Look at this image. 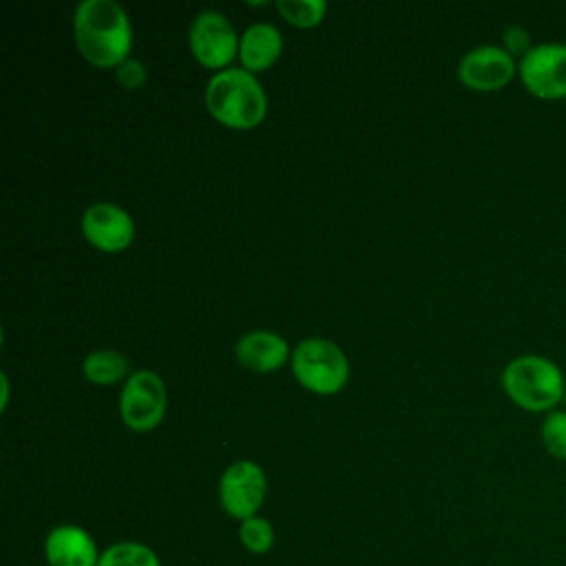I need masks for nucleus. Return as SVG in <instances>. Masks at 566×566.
Instances as JSON below:
<instances>
[{"label":"nucleus","mask_w":566,"mask_h":566,"mask_svg":"<svg viewBox=\"0 0 566 566\" xmlns=\"http://www.w3.org/2000/svg\"><path fill=\"white\" fill-rule=\"evenodd\" d=\"M292 374L312 394L329 396L349 380V360L345 352L327 338H305L292 352Z\"/></svg>","instance_id":"20e7f679"},{"label":"nucleus","mask_w":566,"mask_h":566,"mask_svg":"<svg viewBox=\"0 0 566 566\" xmlns=\"http://www.w3.org/2000/svg\"><path fill=\"white\" fill-rule=\"evenodd\" d=\"M500 382L509 400L531 413L557 409L566 391L562 367L542 354H520L511 358L502 369Z\"/></svg>","instance_id":"7ed1b4c3"},{"label":"nucleus","mask_w":566,"mask_h":566,"mask_svg":"<svg viewBox=\"0 0 566 566\" xmlns=\"http://www.w3.org/2000/svg\"><path fill=\"white\" fill-rule=\"evenodd\" d=\"M115 77L124 88H139L146 82V66L139 60L128 57L115 69Z\"/></svg>","instance_id":"aec40b11"},{"label":"nucleus","mask_w":566,"mask_h":566,"mask_svg":"<svg viewBox=\"0 0 566 566\" xmlns=\"http://www.w3.org/2000/svg\"><path fill=\"white\" fill-rule=\"evenodd\" d=\"M2 378V409L7 407V398H9V380H7V374L0 376Z\"/></svg>","instance_id":"412c9836"},{"label":"nucleus","mask_w":566,"mask_h":566,"mask_svg":"<svg viewBox=\"0 0 566 566\" xmlns=\"http://www.w3.org/2000/svg\"><path fill=\"white\" fill-rule=\"evenodd\" d=\"M166 385L153 369H137L124 380L119 394V416L133 431L155 429L166 413Z\"/></svg>","instance_id":"39448f33"},{"label":"nucleus","mask_w":566,"mask_h":566,"mask_svg":"<svg viewBox=\"0 0 566 566\" xmlns=\"http://www.w3.org/2000/svg\"><path fill=\"white\" fill-rule=\"evenodd\" d=\"M502 42H504V49L513 55V57H524L533 44H531V35L528 31L522 27V24H509L504 31H502Z\"/></svg>","instance_id":"6ab92c4d"},{"label":"nucleus","mask_w":566,"mask_h":566,"mask_svg":"<svg viewBox=\"0 0 566 566\" xmlns=\"http://www.w3.org/2000/svg\"><path fill=\"white\" fill-rule=\"evenodd\" d=\"M73 33L82 57L93 66L117 69L130 57L133 27L115 0H82L75 7Z\"/></svg>","instance_id":"f257e3e1"},{"label":"nucleus","mask_w":566,"mask_h":566,"mask_svg":"<svg viewBox=\"0 0 566 566\" xmlns=\"http://www.w3.org/2000/svg\"><path fill=\"white\" fill-rule=\"evenodd\" d=\"M82 374L95 385H113L128 378V360L115 349H95L82 360Z\"/></svg>","instance_id":"4468645a"},{"label":"nucleus","mask_w":566,"mask_h":566,"mask_svg":"<svg viewBox=\"0 0 566 566\" xmlns=\"http://www.w3.org/2000/svg\"><path fill=\"white\" fill-rule=\"evenodd\" d=\"M239 33L221 11H201L188 29V44L195 60L208 69H228L239 55Z\"/></svg>","instance_id":"423d86ee"},{"label":"nucleus","mask_w":566,"mask_h":566,"mask_svg":"<svg viewBox=\"0 0 566 566\" xmlns=\"http://www.w3.org/2000/svg\"><path fill=\"white\" fill-rule=\"evenodd\" d=\"M97 566H161L157 553L139 542H115L99 553Z\"/></svg>","instance_id":"2eb2a0df"},{"label":"nucleus","mask_w":566,"mask_h":566,"mask_svg":"<svg viewBox=\"0 0 566 566\" xmlns=\"http://www.w3.org/2000/svg\"><path fill=\"white\" fill-rule=\"evenodd\" d=\"M524 88L539 99L566 97V42H539L517 60Z\"/></svg>","instance_id":"0eeeda50"},{"label":"nucleus","mask_w":566,"mask_h":566,"mask_svg":"<svg viewBox=\"0 0 566 566\" xmlns=\"http://www.w3.org/2000/svg\"><path fill=\"white\" fill-rule=\"evenodd\" d=\"M279 13L294 27L310 29L323 22L327 13L325 0H276Z\"/></svg>","instance_id":"dca6fc26"},{"label":"nucleus","mask_w":566,"mask_h":566,"mask_svg":"<svg viewBox=\"0 0 566 566\" xmlns=\"http://www.w3.org/2000/svg\"><path fill=\"white\" fill-rule=\"evenodd\" d=\"M241 544L252 553H268L274 544V528L265 517H248L239 526Z\"/></svg>","instance_id":"a211bd4d"},{"label":"nucleus","mask_w":566,"mask_h":566,"mask_svg":"<svg viewBox=\"0 0 566 566\" xmlns=\"http://www.w3.org/2000/svg\"><path fill=\"white\" fill-rule=\"evenodd\" d=\"M84 239L99 252H122L135 237L133 217L117 203L97 201L91 203L80 219Z\"/></svg>","instance_id":"9d476101"},{"label":"nucleus","mask_w":566,"mask_h":566,"mask_svg":"<svg viewBox=\"0 0 566 566\" xmlns=\"http://www.w3.org/2000/svg\"><path fill=\"white\" fill-rule=\"evenodd\" d=\"M281 51L283 35L270 22H254L239 38V60L250 73L270 69L281 57Z\"/></svg>","instance_id":"ddd939ff"},{"label":"nucleus","mask_w":566,"mask_h":566,"mask_svg":"<svg viewBox=\"0 0 566 566\" xmlns=\"http://www.w3.org/2000/svg\"><path fill=\"white\" fill-rule=\"evenodd\" d=\"M234 354L243 367L256 374H272L283 367L287 358H292L285 338L270 329H254L243 334L234 345Z\"/></svg>","instance_id":"f8f14e48"},{"label":"nucleus","mask_w":566,"mask_h":566,"mask_svg":"<svg viewBox=\"0 0 566 566\" xmlns=\"http://www.w3.org/2000/svg\"><path fill=\"white\" fill-rule=\"evenodd\" d=\"M268 493L265 471L252 460H237L221 473L219 502L221 509L243 522L254 517Z\"/></svg>","instance_id":"6e6552de"},{"label":"nucleus","mask_w":566,"mask_h":566,"mask_svg":"<svg viewBox=\"0 0 566 566\" xmlns=\"http://www.w3.org/2000/svg\"><path fill=\"white\" fill-rule=\"evenodd\" d=\"M206 108L223 126L234 130L256 128L268 113V95L259 77L243 66L217 71L206 84Z\"/></svg>","instance_id":"f03ea898"},{"label":"nucleus","mask_w":566,"mask_h":566,"mask_svg":"<svg viewBox=\"0 0 566 566\" xmlns=\"http://www.w3.org/2000/svg\"><path fill=\"white\" fill-rule=\"evenodd\" d=\"M517 73V60L497 44H480L467 51L458 64L460 82L471 91L504 88Z\"/></svg>","instance_id":"1a4fd4ad"},{"label":"nucleus","mask_w":566,"mask_h":566,"mask_svg":"<svg viewBox=\"0 0 566 566\" xmlns=\"http://www.w3.org/2000/svg\"><path fill=\"white\" fill-rule=\"evenodd\" d=\"M49 566H97L99 553L91 533L77 524H60L44 539Z\"/></svg>","instance_id":"9b49d317"},{"label":"nucleus","mask_w":566,"mask_h":566,"mask_svg":"<svg viewBox=\"0 0 566 566\" xmlns=\"http://www.w3.org/2000/svg\"><path fill=\"white\" fill-rule=\"evenodd\" d=\"M539 440L548 455L566 460V411L553 409L544 416L539 424Z\"/></svg>","instance_id":"f3484780"}]
</instances>
